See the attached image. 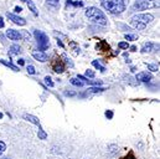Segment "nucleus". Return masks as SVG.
<instances>
[{"label": "nucleus", "instance_id": "nucleus-25", "mask_svg": "<svg viewBox=\"0 0 160 159\" xmlns=\"http://www.w3.org/2000/svg\"><path fill=\"white\" fill-rule=\"evenodd\" d=\"M45 82H46V85H47V86L53 87V82H52V80H51L50 76H46V77H45Z\"/></svg>", "mask_w": 160, "mask_h": 159}, {"label": "nucleus", "instance_id": "nucleus-16", "mask_svg": "<svg viewBox=\"0 0 160 159\" xmlns=\"http://www.w3.org/2000/svg\"><path fill=\"white\" fill-rule=\"evenodd\" d=\"M0 62L2 64V65H5V66H8L9 69H11L12 71H19V67H16V66H14L12 64H10V62H6L5 60H0Z\"/></svg>", "mask_w": 160, "mask_h": 159}, {"label": "nucleus", "instance_id": "nucleus-4", "mask_svg": "<svg viewBox=\"0 0 160 159\" xmlns=\"http://www.w3.org/2000/svg\"><path fill=\"white\" fill-rule=\"evenodd\" d=\"M34 36H35V39H36L38 46H39L40 50L43 51V50H47V49H48L50 41H48V38H47V35H46L45 33H42L40 30H35Z\"/></svg>", "mask_w": 160, "mask_h": 159}, {"label": "nucleus", "instance_id": "nucleus-26", "mask_svg": "<svg viewBox=\"0 0 160 159\" xmlns=\"http://www.w3.org/2000/svg\"><path fill=\"white\" fill-rule=\"evenodd\" d=\"M148 69H149V70H150L152 72H157V71L159 70V67H158L157 65H150V64L148 65Z\"/></svg>", "mask_w": 160, "mask_h": 159}, {"label": "nucleus", "instance_id": "nucleus-14", "mask_svg": "<svg viewBox=\"0 0 160 159\" xmlns=\"http://www.w3.org/2000/svg\"><path fill=\"white\" fill-rule=\"evenodd\" d=\"M152 50H153V44H152V42H145V44L143 45V47H142V52H143V54L152 52Z\"/></svg>", "mask_w": 160, "mask_h": 159}, {"label": "nucleus", "instance_id": "nucleus-28", "mask_svg": "<svg viewBox=\"0 0 160 159\" xmlns=\"http://www.w3.org/2000/svg\"><path fill=\"white\" fill-rule=\"evenodd\" d=\"M5 151H6V144H5L4 142H1V141H0V156H1Z\"/></svg>", "mask_w": 160, "mask_h": 159}, {"label": "nucleus", "instance_id": "nucleus-33", "mask_svg": "<svg viewBox=\"0 0 160 159\" xmlns=\"http://www.w3.org/2000/svg\"><path fill=\"white\" fill-rule=\"evenodd\" d=\"M118 46H119V49H128V44L127 42H119Z\"/></svg>", "mask_w": 160, "mask_h": 159}, {"label": "nucleus", "instance_id": "nucleus-13", "mask_svg": "<svg viewBox=\"0 0 160 159\" xmlns=\"http://www.w3.org/2000/svg\"><path fill=\"white\" fill-rule=\"evenodd\" d=\"M24 119H26V121H29V122H31L36 126H40V121L32 115H24Z\"/></svg>", "mask_w": 160, "mask_h": 159}, {"label": "nucleus", "instance_id": "nucleus-27", "mask_svg": "<svg viewBox=\"0 0 160 159\" xmlns=\"http://www.w3.org/2000/svg\"><path fill=\"white\" fill-rule=\"evenodd\" d=\"M28 72H29L30 75H35V74H36V71H35V67H34L32 65H29V66H28Z\"/></svg>", "mask_w": 160, "mask_h": 159}, {"label": "nucleus", "instance_id": "nucleus-17", "mask_svg": "<svg viewBox=\"0 0 160 159\" xmlns=\"http://www.w3.org/2000/svg\"><path fill=\"white\" fill-rule=\"evenodd\" d=\"M132 25H133V28H135L137 30H144L145 26H147V25L140 24V23H137V21H132Z\"/></svg>", "mask_w": 160, "mask_h": 159}, {"label": "nucleus", "instance_id": "nucleus-40", "mask_svg": "<svg viewBox=\"0 0 160 159\" xmlns=\"http://www.w3.org/2000/svg\"><path fill=\"white\" fill-rule=\"evenodd\" d=\"M2 118V113H1V112H0V119Z\"/></svg>", "mask_w": 160, "mask_h": 159}, {"label": "nucleus", "instance_id": "nucleus-31", "mask_svg": "<svg viewBox=\"0 0 160 159\" xmlns=\"http://www.w3.org/2000/svg\"><path fill=\"white\" fill-rule=\"evenodd\" d=\"M125 39L127 40H129V41H133V40H137V36L135 35H125Z\"/></svg>", "mask_w": 160, "mask_h": 159}, {"label": "nucleus", "instance_id": "nucleus-22", "mask_svg": "<svg viewBox=\"0 0 160 159\" xmlns=\"http://www.w3.org/2000/svg\"><path fill=\"white\" fill-rule=\"evenodd\" d=\"M108 148H109L108 151H109V153H111V154H116V153L118 152V147H117L116 144H111Z\"/></svg>", "mask_w": 160, "mask_h": 159}, {"label": "nucleus", "instance_id": "nucleus-15", "mask_svg": "<svg viewBox=\"0 0 160 159\" xmlns=\"http://www.w3.org/2000/svg\"><path fill=\"white\" fill-rule=\"evenodd\" d=\"M70 46L72 47V54H73V56H77V55L80 54V47H78V45L72 41V42H70Z\"/></svg>", "mask_w": 160, "mask_h": 159}, {"label": "nucleus", "instance_id": "nucleus-20", "mask_svg": "<svg viewBox=\"0 0 160 159\" xmlns=\"http://www.w3.org/2000/svg\"><path fill=\"white\" fill-rule=\"evenodd\" d=\"M70 82H71L73 86H77V87H82V86H83V82L78 79H71L70 80Z\"/></svg>", "mask_w": 160, "mask_h": 159}, {"label": "nucleus", "instance_id": "nucleus-41", "mask_svg": "<svg viewBox=\"0 0 160 159\" xmlns=\"http://www.w3.org/2000/svg\"><path fill=\"white\" fill-rule=\"evenodd\" d=\"M1 159H9V158H1Z\"/></svg>", "mask_w": 160, "mask_h": 159}, {"label": "nucleus", "instance_id": "nucleus-18", "mask_svg": "<svg viewBox=\"0 0 160 159\" xmlns=\"http://www.w3.org/2000/svg\"><path fill=\"white\" fill-rule=\"evenodd\" d=\"M68 5H73V6H83V3L82 1H72V0H67L66 1V6Z\"/></svg>", "mask_w": 160, "mask_h": 159}, {"label": "nucleus", "instance_id": "nucleus-24", "mask_svg": "<svg viewBox=\"0 0 160 159\" xmlns=\"http://www.w3.org/2000/svg\"><path fill=\"white\" fill-rule=\"evenodd\" d=\"M86 76H87V77H89V79H94L96 74H94L92 70H86Z\"/></svg>", "mask_w": 160, "mask_h": 159}, {"label": "nucleus", "instance_id": "nucleus-38", "mask_svg": "<svg viewBox=\"0 0 160 159\" xmlns=\"http://www.w3.org/2000/svg\"><path fill=\"white\" fill-rule=\"evenodd\" d=\"M57 44H58V45H60V46H61V47H63V44H62V42H61V40H57Z\"/></svg>", "mask_w": 160, "mask_h": 159}, {"label": "nucleus", "instance_id": "nucleus-5", "mask_svg": "<svg viewBox=\"0 0 160 159\" xmlns=\"http://www.w3.org/2000/svg\"><path fill=\"white\" fill-rule=\"evenodd\" d=\"M153 20H154V16L152 14H138V15L132 18V21H137V23H140L144 25L152 23Z\"/></svg>", "mask_w": 160, "mask_h": 159}, {"label": "nucleus", "instance_id": "nucleus-9", "mask_svg": "<svg viewBox=\"0 0 160 159\" xmlns=\"http://www.w3.org/2000/svg\"><path fill=\"white\" fill-rule=\"evenodd\" d=\"M32 57H34L35 60L40 61V62H46V61L48 60L47 55H46L45 52H42V51H34V52H32Z\"/></svg>", "mask_w": 160, "mask_h": 159}, {"label": "nucleus", "instance_id": "nucleus-12", "mask_svg": "<svg viewBox=\"0 0 160 159\" xmlns=\"http://www.w3.org/2000/svg\"><path fill=\"white\" fill-rule=\"evenodd\" d=\"M21 47L19 46V45H12L11 47H10V51H9V54H10V56H12V55H19V54H21Z\"/></svg>", "mask_w": 160, "mask_h": 159}, {"label": "nucleus", "instance_id": "nucleus-3", "mask_svg": "<svg viewBox=\"0 0 160 159\" xmlns=\"http://www.w3.org/2000/svg\"><path fill=\"white\" fill-rule=\"evenodd\" d=\"M150 8H159V1L158 0H137L135 4L133 5V10H147Z\"/></svg>", "mask_w": 160, "mask_h": 159}, {"label": "nucleus", "instance_id": "nucleus-19", "mask_svg": "<svg viewBox=\"0 0 160 159\" xmlns=\"http://www.w3.org/2000/svg\"><path fill=\"white\" fill-rule=\"evenodd\" d=\"M92 65H93L96 69H98L101 72H104V71H106V69H104V67H103V66H102V65H101L98 61H92Z\"/></svg>", "mask_w": 160, "mask_h": 159}, {"label": "nucleus", "instance_id": "nucleus-37", "mask_svg": "<svg viewBox=\"0 0 160 159\" xmlns=\"http://www.w3.org/2000/svg\"><path fill=\"white\" fill-rule=\"evenodd\" d=\"M0 28H4V20H2V18H0Z\"/></svg>", "mask_w": 160, "mask_h": 159}, {"label": "nucleus", "instance_id": "nucleus-32", "mask_svg": "<svg viewBox=\"0 0 160 159\" xmlns=\"http://www.w3.org/2000/svg\"><path fill=\"white\" fill-rule=\"evenodd\" d=\"M65 95L66 96H70V97H73V96H76V92H73V91H66Z\"/></svg>", "mask_w": 160, "mask_h": 159}, {"label": "nucleus", "instance_id": "nucleus-1", "mask_svg": "<svg viewBox=\"0 0 160 159\" xmlns=\"http://www.w3.org/2000/svg\"><path fill=\"white\" fill-rule=\"evenodd\" d=\"M128 0H102V6L111 14H120L125 10Z\"/></svg>", "mask_w": 160, "mask_h": 159}, {"label": "nucleus", "instance_id": "nucleus-2", "mask_svg": "<svg viewBox=\"0 0 160 159\" xmlns=\"http://www.w3.org/2000/svg\"><path fill=\"white\" fill-rule=\"evenodd\" d=\"M86 16L92 20L93 23L98 24V25H102V26H106L107 25V18L106 15L103 14L102 10H99L98 8H94V6H91L86 10Z\"/></svg>", "mask_w": 160, "mask_h": 159}, {"label": "nucleus", "instance_id": "nucleus-6", "mask_svg": "<svg viewBox=\"0 0 160 159\" xmlns=\"http://www.w3.org/2000/svg\"><path fill=\"white\" fill-rule=\"evenodd\" d=\"M51 67H52V70L56 74H62L65 71V67L66 66H65L63 60H61L60 57H55L53 61H52V64H51Z\"/></svg>", "mask_w": 160, "mask_h": 159}, {"label": "nucleus", "instance_id": "nucleus-8", "mask_svg": "<svg viewBox=\"0 0 160 159\" xmlns=\"http://www.w3.org/2000/svg\"><path fill=\"white\" fill-rule=\"evenodd\" d=\"M6 36L10 40H12V41H19V40H21V34H20L19 31H16V30H12V29H9V30L6 31Z\"/></svg>", "mask_w": 160, "mask_h": 159}, {"label": "nucleus", "instance_id": "nucleus-7", "mask_svg": "<svg viewBox=\"0 0 160 159\" xmlns=\"http://www.w3.org/2000/svg\"><path fill=\"white\" fill-rule=\"evenodd\" d=\"M6 15H8V18H9L14 24H16V25H19V26H24V25L26 24V20H25L24 18H20V16H18V15H15V14H11V13H8Z\"/></svg>", "mask_w": 160, "mask_h": 159}, {"label": "nucleus", "instance_id": "nucleus-23", "mask_svg": "<svg viewBox=\"0 0 160 159\" xmlns=\"http://www.w3.org/2000/svg\"><path fill=\"white\" fill-rule=\"evenodd\" d=\"M39 127H40V129H39V138H40V139H46V138H47V134L42 131L41 126H39Z\"/></svg>", "mask_w": 160, "mask_h": 159}, {"label": "nucleus", "instance_id": "nucleus-35", "mask_svg": "<svg viewBox=\"0 0 160 159\" xmlns=\"http://www.w3.org/2000/svg\"><path fill=\"white\" fill-rule=\"evenodd\" d=\"M14 10H15V13H20L22 9H21L20 6H15V9H14Z\"/></svg>", "mask_w": 160, "mask_h": 159}, {"label": "nucleus", "instance_id": "nucleus-30", "mask_svg": "<svg viewBox=\"0 0 160 159\" xmlns=\"http://www.w3.org/2000/svg\"><path fill=\"white\" fill-rule=\"evenodd\" d=\"M104 115H106V117H107L108 119L113 118V112H112V111H106V113H104Z\"/></svg>", "mask_w": 160, "mask_h": 159}, {"label": "nucleus", "instance_id": "nucleus-10", "mask_svg": "<svg viewBox=\"0 0 160 159\" xmlns=\"http://www.w3.org/2000/svg\"><path fill=\"white\" fill-rule=\"evenodd\" d=\"M135 79H137V81H140V82H149L153 80V76L149 72H139Z\"/></svg>", "mask_w": 160, "mask_h": 159}, {"label": "nucleus", "instance_id": "nucleus-21", "mask_svg": "<svg viewBox=\"0 0 160 159\" xmlns=\"http://www.w3.org/2000/svg\"><path fill=\"white\" fill-rule=\"evenodd\" d=\"M104 90H107V88H104V87H92V88H89V92L97 93V92H103Z\"/></svg>", "mask_w": 160, "mask_h": 159}, {"label": "nucleus", "instance_id": "nucleus-39", "mask_svg": "<svg viewBox=\"0 0 160 159\" xmlns=\"http://www.w3.org/2000/svg\"><path fill=\"white\" fill-rule=\"evenodd\" d=\"M130 51H137V47L135 46H130Z\"/></svg>", "mask_w": 160, "mask_h": 159}, {"label": "nucleus", "instance_id": "nucleus-36", "mask_svg": "<svg viewBox=\"0 0 160 159\" xmlns=\"http://www.w3.org/2000/svg\"><path fill=\"white\" fill-rule=\"evenodd\" d=\"M124 159H135V158H134V156H133V154L130 153V154H129L128 157H125V158H124Z\"/></svg>", "mask_w": 160, "mask_h": 159}, {"label": "nucleus", "instance_id": "nucleus-11", "mask_svg": "<svg viewBox=\"0 0 160 159\" xmlns=\"http://www.w3.org/2000/svg\"><path fill=\"white\" fill-rule=\"evenodd\" d=\"M22 1H25L26 3V5H28V8L32 11V14L35 15V16H38L39 15V11H38V9H36V6H35V4L31 1V0H22Z\"/></svg>", "mask_w": 160, "mask_h": 159}, {"label": "nucleus", "instance_id": "nucleus-29", "mask_svg": "<svg viewBox=\"0 0 160 159\" xmlns=\"http://www.w3.org/2000/svg\"><path fill=\"white\" fill-rule=\"evenodd\" d=\"M47 4L51 6H57L60 4V0H47Z\"/></svg>", "mask_w": 160, "mask_h": 159}, {"label": "nucleus", "instance_id": "nucleus-34", "mask_svg": "<svg viewBox=\"0 0 160 159\" xmlns=\"http://www.w3.org/2000/svg\"><path fill=\"white\" fill-rule=\"evenodd\" d=\"M18 64H19L20 66H24V65H25V61H24L22 59H19V60H18Z\"/></svg>", "mask_w": 160, "mask_h": 159}]
</instances>
